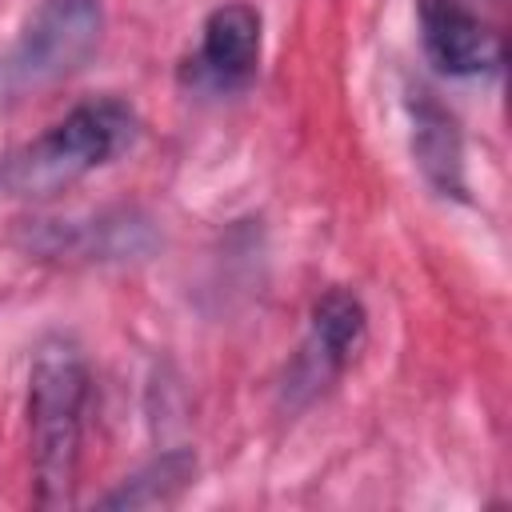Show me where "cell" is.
Segmentation results:
<instances>
[{"instance_id":"1","label":"cell","mask_w":512,"mask_h":512,"mask_svg":"<svg viewBox=\"0 0 512 512\" xmlns=\"http://www.w3.org/2000/svg\"><path fill=\"white\" fill-rule=\"evenodd\" d=\"M88 372L68 340H44L28 372V452L40 508H64L76 492Z\"/></svg>"},{"instance_id":"2","label":"cell","mask_w":512,"mask_h":512,"mask_svg":"<svg viewBox=\"0 0 512 512\" xmlns=\"http://www.w3.org/2000/svg\"><path fill=\"white\" fill-rule=\"evenodd\" d=\"M132 136L136 116L128 104L112 96L76 104L64 120L0 160V192L16 200H48L120 156Z\"/></svg>"},{"instance_id":"3","label":"cell","mask_w":512,"mask_h":512,"mask_svg":"<svg viewBox=\"0 0 512 512\" xmlns=\"http://www.w3.org/2000/svg\"><path fill=\"white\" fill-rule=\"evenodd\" d=\"M100 32H104V0H36L8 60L12 84L40 88L72 76L96 52Z\"/></svg>"},{"instance_id":"4","label":"cell","mask_w":512,"mask_h":512,"mask_svg":"<svg viewBox=\"0 0 512 512\" xmlns=\"http://www.w3.org/2000/svg\"><path fill=\"white\" fill-rule=\"evenodd\" d=\"M428 60L448 76H488L504 64V40L464 0H420Z\"/></svg>"},{"instance_id":"5","label":"cell","mask_w":512,"mask_h":512,"mask_svg":"<svg viewBox=\"0 0 512 512\" xmlns=\"http://www.w3.org/2000/svg\"><path fill=\"white\" fill-rule=\"evenodd\" d=\"M256 64H260V12L244 0L220 4L200 32V72L220 88H236L252 80Z\"/></svg>"},{"instance_id":"6","label":"cell","mask_w":512,"mask_h":512,"mask_svg":"<svg viewBox=\"0 0 512 512\" xmlns=\"http://www.w3.org/2000/svg\"><path fill=\"white\" fill-rule=\"evenodd\" d=\"M364 336H368L364 304L344 288L324 292L312 304V332L304 344V364L312 368L308 380L320 384V380L344 372L356 360V352L364 348Z\"/></svg>"},{"instance_id":"7","label":"cell","mask_w":512,"mask_h":512,"mask_svg":"<svg viewBox=\"0 0 512 512\" xmlns=\"http://www.w3.org/2000/svg\"><path fill=\"white\" fill-rule=\"evenodd\" d=\"M412 152L436 192L464 196V148H460L456 120L428 92L412 100Z\"/></svg>"},{"instance_id":"8","label":"cell","mask_w":512,"mask_h":512,"mask_svg":"<svg viewBox=\"0 0 512 512\" xmlns=\"http://www.w3.org/2000/svg\"><path fill=\"white\" fill-rule=\"evenodd\" d=\"M196 476V456L192 452H168L160 460H152L148 468H140L136 476H128L116 492L104 496V508H156V504H172Z\"/></svg>"}]
</instances>
